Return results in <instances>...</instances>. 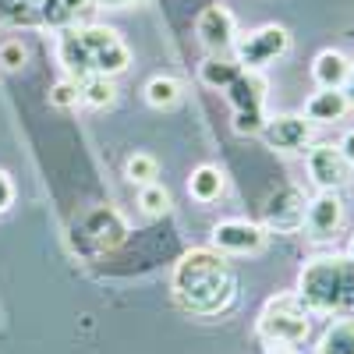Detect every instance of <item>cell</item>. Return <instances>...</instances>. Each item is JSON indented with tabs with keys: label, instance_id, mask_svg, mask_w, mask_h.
Wrapping results in <instances>:
<instances>
[{
	"label": "cell",
	"instance_id": "6da1fadb",
	"mask_svg": "<svg viewBox=\"0 0 354 354\" xmlns=\"http://www.w3.org/2000/svg\"><path fill=\"white\" fill-rule=\"evenodd\" d=\"M170 290H174V301L185 312L213 319V315H223L238 298V277H234V270L220 252L192 248L177 259Z\"/></svg>",
	"mask_w": 354,
	"mask_h": 354
},
{
	"label": "cell",
	"instance_id": "7a4b0ae2",
	"mask_svg": "<svg viewBox=\"0 0 354 354\" xmlns=\"http://www.w3.org/2000/svg\"><path fill=\"white\" fill-rule=\"evenodd\" d=\"M53 53L64 78L75 82H85L93 75L113 78L131 68V50L110 25H61L53 32Z\"/></svg>",
	"mask_w": 354,
	"mask_h": 354
},
{
	"label": "cell",
	"instance_id": "3957f363",
	"mask_svg": "<svg viewBox=\"0 0 354 354\" xmlns=\"http://www.w3.org/2000/svg\"><path fill=\"white\" fill-rule=\"evenodd\" d=\"M298 298L319 315H340L354 308V262L337 252L312 255L298 273Z\"/></svg>",
	"mask_w": 354,
	"mask_h": 354
},
{
	"label": "cell",
	"instance_id": "277c9868",
	"mask_svg": "<svg viewBox=\"0 0 354 354\" xmlns=\"http://www.w3.org/2000/svg\"><path fill=\"white\" fill-rule=\"evenodd\" d=\"M255 337H259V344L277 340V344H290V347H301L312 337V312L298 298V290L273 294L262 305V312L255 319Z\"/></svg>",
	"mask_w": 354,
	"mask_h": 354
},
{
	"label": "cell",
	"instance_id": "5b68a950",
	"mask_svg": "<svg viewBox=\"0 0 354 354\" xmlns=\"http://www.w3.org/2000/svg\"><path fill=\"white\" fill-rule=\"evenodd\" d=\"M227 100L234 106V131L238 135H259L266 124V93H270V82H266L262 71H238L227 88Z\"/></svg>",
	"mask_w": 354,
	"mask_h": 354
},
{
	"label": "cell",
	"instance_id": "8992f818",
	"mask_svg": "<svg viewBox=\"0 0 354 354\" xmlns=\"http://www.w3.org/2000/svg\"><path fill=\"white\" fill-rule=\"evenodd\" d=\"M287 50H290V32L283 25L270 21V25H259L252 32L238 36V43H234V64L245 71H266Z\"/></svg>",
	"mask_w": 354,
	"mask_h": 354
},
{
	"label": "cell",
	"instance_id": "52a82bcc",
	"mask_svg": "<svg viewBox=\"0 0 354 354\" xmlns=\"http://www.w3.org/2000/svg\"><path fill=\"white\" fill-rule=\"evenodd\" d=\"M266 238H270V230H266L262 223L234 216V220H220L213 227L209 245L220 255H255V252L266 248Z\"/></svg>",
	"mask_w": 354,
	"mask_h": 354
},
{
	"label": "cell",
	"instance_id": "ba28073f",
	"mask_svg": "<svg viewBox=\"0 0 354 354\" xmlns=\"http://www.w3.org/2000/svg\"><path fill=\"white\" fill-rule=\"evenodd\" d=\"M195 39L209 57H227L238 43V21L223 4H209L195 18Z\"/></svg>",
	"mask_w": 354,
	"mask_h": 354
},
{
	"label": "cell",
	"instance_id": "9c48e42d",
	"mask_svg": "<svg viewBox=\"0 0 354 354\" xmlns=\"http://www.w3.org/2000/svg\"><path fill=\"white\" fill-rule=\"evenodd\" d=\"M262 142L270 145L273 153H305L308 145H312V124L305 121L301 113H273V117H266V124H262Z\"/></svg>",
	"mask_w": 354,
	"mask_h": 354
},
{
	"label": "cell",
	"instance_id": "30bf717a",
	"mask_svg": "<svg viewBox=\"0 0 354 354\" xmlns=\"http://www.w3.org/2000/svg\"><path fill=\"white\" fill-rule=\"evenodd\" d=\"M344 227V198L337 192H319L315 198L305 202V238L308 241H330L337 238V230Z\"/></svg>",
	"mask_w": 354,
	"mask_h": 354
},
{
	"label": "cell",
	"instance_id": "8fae6325",
	"mask_svg": "<svg viewBox=\"0 0 354 354\" xmlns=\"http://www.w3.org/2000/svg\"><path fill=\"white\" fill-rule=\"evenodd\" d=\"M308 177L319 192H340L347 181H351V167L347 160L340 156L337 145L330 142H319V145H308Z\"/></svg>",
	"mask_w": 354,
	"mask_h": 354
},
{
	"label": "cell",
	"instance_id": "7c38bea8",
	"mask_svg": "<svg viewBox=\"0 0 354 354\" xmlns=\"http://www.w3.org/2000/svg\"><path fill=\"white\" fill-rule=\"evenodd\" d=\"M305 195L298 188H277L262 205V227L277 234H294L305 223Z\"/></svg>",
	"mask_w": 354,
	"mask_h": 354
},
{
	"label": "cell",
	"instance_id": "4fadbf2b",
	"mask_svg": "<svg viewBox=\"0 0 354 354\" xmlns=\"http://www.w3.org/2000/svg\"><path fill=\"white\" fill-rule=\"evenodd\" d=\"M78 230H82V238H88L96 248H117L124 241V234H128V223H124V216L117 209L100 205V209H88L78 220Z\"/></svg>",
	"mask_w": 354,
	"mask_h": 354
},
{
	"label": "cell",
	"instance_id": "5bb4252c",
	"mask_svg": "<svg viewBox=\"0 0 354 354\" xmlns=\"http://www.w3.org/2000/svg\"><path fill=\"white\" fill-rule=\"evenodd\" d=\"M347 110H351V103H347V96L340 93V88H319V93H312L305 100L301 117L308 124H333V121H340Z\"/></svg>",
	"mask_w": 354,
	"mask_h": 354
},
{
	"label": "cell",
	"instance_id": "9a60e30c",
	"mask_svg": "<svg viewBox=\"0 0 354 354\" xmlns=\"http://www.w3.org/2000/svg\"><path fill=\"white\" fill-rule=\"evenodd\" d=\"M347 71H351V61L340 50H322L312 61V78H315L319 88H344Z\"/></svg>",
	"mask_w": 354,
	"mask_h": 354
},
{
	"label": "cell",
	"instance_id": "2e32d148",
	"mask_svg": "<svg viewBox=\"0 0 354 354\" xmlns=\"http://www.w3.org/2000/svg\"><path fill=\"white\" fill-rule=\"evenodd\" d=\"M312 354H354V315H337L315 340Z\"/></svg>",
	"mask_w": 354,
	"mask_h": 354
},
{
	"label": "cell",
	"instance_id": "e0dca14e",
	"mask_svg": "<svg viewBox=\"0 0 354 354\" xmlns=\"http://www.w3.org/2000/svg\"><path fill=\"white\" fill-rule=\"evenodd\" d=\"M223 188H227V177H223V170L216 163H198L192 170V177H188V195L195 202H202V205L216 202L223 195Z\"/></svg>",
	"mask_w": 354,
	"mask_h": 354
},
{
	"label": "cell",
	"instance_id": "ac0fdd59",
	"mask_svg": "<svg viewBox=\"0 0 354 354\" xmlns=\"http://www.w3.org/2000/svg\"><path fill=\"white\" fill-rule=\"evenodd\" d=\"M142 93H145V103L153 110H170V106L181 103V82L170 78V75H156V78L145 82Z\"/></svg>",
	"mask_w": 354,
	"mask_h": 354
},
{
	"label": "cell",
	"instance_id": "d6986e66",
	"mask_svg": "<svg viewBox=\"0 0 354 354\" xmlns=\"http://www.w3.org/2000/svg\"><path fill=\"white\" fill-rule=\"evenodd\" d=\"M238 71L241 68L234 64V61H227V57H205V61L198 64V82L216 88V93H223V88L238 78Z\"/></svg>",
	"mask_w": 354,
	"mask_h": 354
},
{
	"label": "cell",
	"instance_id": "ffe728a7",
	"mask_svg": "<svg viewBox=\"0 0 354 354\" xmlns=\"http://www.w3.org/2000/svg\"><path fill=\"white\" fill-rule=\"evenodd\" d=\"M78 85H82V103H85V106L106 110V106L117 103V85H113V78H106V75H93V78H85V82H78Z\"/></svg>",
	"mask_w": 354,
	"mask_h": 354
},
{
	"label": "cell",
	"instance_id": "44dd1931",
	"mask_svg": "<svg viewBox=\"0 0 354 354\" xmlns=\"http://www.w3.org/2000/svg\"><path fill=\"white\" fill-rule=\"evenodd\" d=\"M124 177L131 185L145 188V185H156V177H160V160L153 153H131L124 160Z\"/></svg>",
	"mask_w": 354,
	"mask_h": 354
},
{
	"label": "cell",
	"instance_id": "7402d4cb",
	"mask_svg": "<svg viewBox=\"0 0 354 354\" xmlns=\"http://www.w3.org/2000/svg\"><path fill=\"white\" fill-rule=\"evenodd\" d=\"M138 209L145 216H167L170 213V192L163 185H145L138 192Z\"/></svg>",
	"mask_w": 354,
	"mask_h": 354
},
{
	"label": "cell",
	"instance_id": "603a6c76",
	"mask_svg": "<svg viewBox=\"0 0 354 354\" xmlns=\"http://www.w3.org/2000/svg\"><path fill=\"white\" fill-rule=\"evenodd\" d=\"M82 103V85L75 78H61V82H53L50 85V106L57 110H71Z\"/></svg>",
	"mask_w": 354,
	"mask_h": 354
},
{
	"label": "cell",
	"instance_id": "cb8c5ba5",
	"mask_svg": "<svg viewBox=\"0 0 354 354\" xmlns=\"http://www.w3.org/2000/svg\"><path fill=\"white\" fill-rule=\"evenodd\" d=\"M25 61H28V50H25L21 39H4L0 43V68L4 71H21Z\"/></svg>",
	"mask_w": 354,
	"mask_h": 354
},
{
	"label": "cell",
	"instance_id": "d4e9b609",
	"mask_svg": "<svg viewBox=\"0 0 354 354\" xmlns=\"http://www.w3.org/2000/svg\"><path fill=\"white\" fill-rule=\"evenodd\" d=\"M15 195H18V188H15V181H11V174L0 170V213H8L11 205H15Z\"/></svg>",
	"mask_w": 354,
	"mask_h": 354
},
{
	"label": "cell",
	"instance_id": "484cf974",
	"mask_svg": "<svg viewBox=\"0 0 354 354\" xmlns=\"http://www.w3.org/2000/svg\"><path fill=\"white\" fill-rule=\"evenodd\" d=\"M337 149H340V156L347 160V167H354V128L344 131V138L337 142Z\"/></svg>",
	"mask_w": 354,
	"mask_h": 354
},
{
	"label": "cell",
	"instance_id": "4316f807",
	"mask_svg": "<svg viewBox=\"0 0 354 354\" xmlns=\"http://www.w3.org/2000/svg\"><path fill=\"white\" fill-rule=\"evenodd\" d=\"M96 8H110V11H128V8H138L142 0H93Z\"/></svg>",
	"mask_w": 354,
	"mask_h": 354
},
{
	"label": "cell",
	"instance_id": "83f0119b",
	"mask_svg": "<svg viewBox=\"0 0 354 354\" xmlns=\"http://www.w3.org/2000/svg\"><path fill=\"white\" fill-rule=\"evenodd\" d=\"M262 354H301V347H290V344H277V340H266Z\"/></svg>",
	"mask_w": 354,
	"mask_h": 354
},
{
	"label": "cell",
	"instance_id": "f1b7e54d",
	"mask_svg": "<svg viewBox=\"0 0 354 354\" xmlns=\"http://www.w3.org/2000/svg\"><path fill=\"white\" fill-rule=\"evenodd\" d=\"M340 93H344V96H347V103L354 106V61H351V71H347V82H344Z\"/></svg>",
	"mask_w": 354,
	"mask_h": 354
},
{
	"label": "cell",
	"instance_id": "f546056e",
	"mask_svg": "<svg viewBox=\"0 0 354 354\" xmlns=\"http://www.w3.org/2000/svg\"><path fill=\"white\" fill-rule=\"evenodd\" d=\"M347 259L354 262V234H351V241H347Z\"/></svg>",
	"mask_w": 354,
	"mask_h": 354
}]
</instances>
